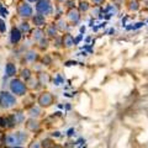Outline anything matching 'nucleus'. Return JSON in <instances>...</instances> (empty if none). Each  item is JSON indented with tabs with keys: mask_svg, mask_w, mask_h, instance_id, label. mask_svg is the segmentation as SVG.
I'll use <instances>...</instances> for the list:
<instances>
[{
	"mask_svg": "<svg viewBox=\"0 0 148 148\" xmlns=\"http://www.w3.org/2000/svg\"><path fill=\"white\" fill-rule=\"evenodd\" d=\"M27 148H42V145H41V142L38 140H34L29 143Z\"/></svg>",
	"mask_w": 148,
	"mask_h": 148,
	"instance_id": "nucleus-27",
	"label": "nucleus"
},
{
	"mask_svg": "<svg viewBox=\"0 0 148 148\" xmlns=\"http://www.w3.org/2000/svg\"><path fill=\"white\" fill-rule=\"evenodd\" d=\"M17 136H18V140H20V145H25V143L29 141V133L25 132V131H17Z\"/></svg>",
	"mask_w": 148,
	"mask_h": 148,
	"instance_id": "nucleus-23",
	"label": "nucleus"
},
{
	"mask_svg": "<svg viewBox=\"0 0 148 148\" xmlns=\"http://www.w3.org/2000/svg\"><path fill=\"white\" fill-rule=\"evenodd\" d=\"M4 145L8 146L9 148L21 146L20 140H18V136H17V132H11V133H8V135L4 136Z\"/></svg>",
	"mask_w": 148,
	"mask_h": 148,
	"instance_id": "nucleus-7",
	"label": "nucleus"
},
{
	"mask_svg": "<svg viewBox=\"0 0 148 148\" xmlns=\"http://www.w3.org/2000/svg\"><path fill=\"white\" fill-rule=\"evenodd\" d=\"M38 45H40V48L42 49V51H43V49H47V47L49 46V40L47 38V37H45L43 40H41V41H40Z\"/></svg>",
	"mask_w": 148,
	"mask_h": 148,
	"instance_id": "nucleus-25",
	"label": "nucleus"
},
{
	"mask_svg": "<svg viewBox=\"0 0 148 148\" xmlns=\"http://www.w3.org/2000/svg\"><path fill=\"white\" fill-rule=\"evenodd\" d=\"M140 8H141V5H140V1H138V0H130V1L127 3V9L131 12L138 11Z\"/></svg>",
	"mask_w": 148,
	"mask_h": 148,
	"instance_id": "nucleus-20",
	"label": "nucleus"
},
{
	"mask_svg": "<svg viewBox=\"0 0 148 148\" xmlns=\"http://www.w3.org/2000/svg\"><path fill=\"white\" fill-rule=\"evenodd\" d=\"M11 148H24L22 146H17V147H11Z\"/></svg>",
	"mask_w": 148,
	"mask_h": 148,
	"instance_id": "nucleus-37",
	"label": "nucleus"
},
{
	"mask_svg": "<svg viewBox=\"0 0 148 148\" xmlns=\"http://www.w3.org/2000/svg\"><path fill=\"white\" fill-rule=\"evenodd\" d=\"M37 59H38V53L35 52V51H29L25 54V62L26 63H35Z\"/></svg>",
	"mask_w": 148,
	"mask_h": 148,
	"instance_id": "nucleus-16",
	"label": "nucleus"
},
{
	"mask_svg": "<svg viewBox=\"0 0 148 148\" xmlns=\"http://www.w3.org/2000/svg\"><path fill=\"white\" fill-rule=\"evenodd\" d=\"M52 148H62V146H58V145H54Z\"/></svg>",
	"mask_w": 148,
	"mask_h": 148,
	"instance_id": "nucleus-36",
	"label": "nucleus"
},
{
	"mask_svg": "<svg viewBox=\"0 0 148 148\" xmlns=\"http://www.w3.org/2000/svg\"><path fill=\"white\" fill-rule=\"evenodd\" d=\"M0 12L3 14L1 16H6V10H4V8H3V6H0Z\"/></svg>",
	"mask_w": 148,
	"mask_h": 148,
	"instance_id": "nucleus-32",
	"label": "nucleus"
},
{
	"mask_svg": "<svg viewBox=\"0 0 148 148\" xmlns=\"http://www.w3.org/2000/svg\"><path fill=\"white\" fill-rule=\"evenodd\" d=\"M8 125H9V122H8V116H1V117H0V128L8 130Z\"/></svg>",
	"mask_w": 148,
	"mask_h": 148,
	"instance_id": "nucleus-28",
	"label": "nucleus"
},
{
	"mask_svg": "<svg viewBox=\"0 0 148 148\" xmlns=\"http://www.w3.org/2000/svg\"><path fill=\"white\" fill-rule=\"evenodd\" d=\"M12 116H14V119H15L17 126H18V125L25 123V114H24V111L17 110V111H15V112L12 114Z\"/></svg>",
	"mask_w": 148,
	"mask_h": 148,
	"instance_id": "nucleus-17",
	"label": "nucleus"
},
{
	"mask_svg": "<svg viewBox=\"0 0 148 148\" xmlns=\"http://www.w3.org/2000/svg\"><path fill=\"white\" fill-rule=\"evenodd\" d=\"M25 126H26V128H27V131H30V132H37V131L40 130V127H41V123H40V121H38L37 119L30 117V119L25 122Z\"/></svg>",
	"mask_w": 148,
	"mask_h": 148,
	"instance_id": "nucleus-8",
	"label": "nucleus"
},
{
	"mask_svg": "<svg viewBox=\"0 0 148 148\" xmlns=\"http://www.w3.org/2000/svg\"><path fill=\"white\" fill-rule=\"evenodd\" d=\"M77 9L79 10L80 14L89 11V9H90V3L86 1V0H82V1H79V5H78Z\"/></svg>",
	"mask_w": 148,
	"mask_h": 148,
	"instance_id": "nucleus-21",
	"label": "nucleus"
},
{
	"mask_svg": "<svg viewBox=\"0 0 148 148\" xmlns=\"http://www.w3.org/2000/svg\"><path fill=\"white\" fill-rule=\"evenodd\" d=\"M16 104H17V99L11 91L3 90L0 92V109L10 110L12 108H15Z\"/></svg>",
	"mask_w": 148,
	"mask_h": 148,
	"instance_id": "nucleus-1",
	"label": "nucleus"
},
{
	"mask_svg": "<svg viewBox=\"0 0 148 148\" xmlns=\"http://www.w3.org/2000/svg\"><path fill=\"white\" fill-rule=\"evenodd\" d=\"M17 15L21 18H25V20L32 18V16H34V9H32V6L29 3L21 1L17 4Z\"/></svg>",
	"mask_w": 148,
	"mask_h": 148,
	"instance_id": "nucleus-4",
	"label": "nucleus"
},
{
	"mask_svg": "<svg viewBox=\"0 0 148 148\" xmlns=\"http://www.w3.org/2000/svg\"><path fill=\"white\" fill-rule=\"evenodd\" d=\"M57 3H59V4H66V1L67 0H56Z\"/></svg>",
	"mask_w": 148,
	"mask_h": 148,
	"instance_id": "nucleus-33",
	"label": "nucleus"
},
{
	"mask_svg": "<svg viewBox=\"0 0 148 148\" xmlns=\"http://www.w3.org/2000/svg\"><path fill=\"white\" fill-rule=\"evenodd\" d=\"M41 145H42V148H52L54 146V143L51 138H45V140L41 142Z\"/></svg>",
	"mask_w": 148,
	"mask_h": 148,
	"instance_id": "nucleus-24",
	"label": "nucleus"
},
{
	"mask_svg": "<svg viewBox=\"0 0 148 148\" xmlns=\"http://www.w3.org/2000/svg\"><path fill=\"white\" fill-rule=\"evenodd\" d=\"M32 77H34V75H32V72L30 71L29 68H22L21 71H20V79L24 80L25 83L29 80V79H31Z\"/></svg>",
	"mask_w": 148,
	"mask_h": 148,
	"instance_id": "nucleus-18",
	"label": "nucleus"
},
{
	"mask_svg": "<svg viewBox=\"0 0 148 148\" xmlns=\"http://www.w3.org/2000/svg\"><path fill=\"white\" fill-rule=\"evenodd\" d=\"M79 1H82V0H79Z\"/></svg>",
	"mask_w": 148,
	"mask_h": 148,
	"instance_id": "nucleus-39",
	"label": "nucleus"
},
{
	"mask_svg": "<svg viewBox=\"0 0 148 148\" xmlns=\"http://www.w3.org/2000/svg\"><path fill=\"white\" fill-rule=\"evenodd\" d=\"M0 32H5V22L0 18Z\"/></svg>",
	"mask_w": 148,
	"mask_h": 148,
	"instance_id": "nucleus-31",
	"label": "nucleus"
},
{
	"mask_svg": "<svg viewBox=\"0 0 148 148\" xmlns=\"http://www.w3.org/2000/svg\"><path fill=\"white\" fill-rule=\"evenodd\" d=\"M22 38V32L18 30V27H12L10 32V41L12 45H17Z\"/></svg>",
	"mask_w": 148,
	"mask_h": 148,
	"instance_id": "nucleus-10",
	"label": "nucleus"
},
{
	"mask_svg": "<svg viewBox=\"0 0 148 148\" xmlns=\"http://www.w3.org/2000/svg\"><path fill=\"white\" fill-rule=\"evenodd\" d=\"M32 37H34V40L36 41L37 43H38L41 40H43L45 37H46L45 30H43V29H40V27H36V29L32 31Z\"/></svg>",
	"mask_w": 148,
	"mask_h": 148,
	"instance_id": "nucleus-14",
	"label": "nucleus"
},
{
	"mask_svg": "<svg viewBox=\"0 0 148 148\" xmlns=\"http://www.w3.org/2000/svg\"><path fill=\"white\" fill-rule=\"evenodd\" d=\"M64 5H66V6L68 8V10H69V9H73V8H75V1H74V0H67Z\"/></svg>",
	"mask_w": 148,
	"mask_h": 148,
	"instance_id": "nucleus-29",
	"label": "nucleus"
},
{
	"mask_svg": "<svg viewBox=\"0 0 148 148\" xmlns=\"http://www.w3.org/2000/svg\"><path fill=\"white\" fill-rule=\"evenodd\" d=\"M80 17H82V14L79 12V10H78L77 8H73V9H69V10H67L66 18H67V22H69L71 25L79 24Z\"/></svg>",
	"mask_w": 148,
	"mask_h": 148,
	"instance_id": "nucleus-6",
	"label": "nucleus"
},
{
	"mask_svg": "<svg viewBox=\"0 0 148 148\" xmlns=\"http://www.w3.org/2000/svg\"><path fill=\"white\" fill-rule=\"evenodd\" d=\"M74 45H75V41H74L73 36L71 34H64L62 36V47L63 48L69 49V48H72Z\"/></svg>",
	"mask_w": 148,
	"mask_h": 148,
	"instance_id": "nucleus-9",
	"label": "nucleus"
},
{
	"mask_svg": "<svg viewBox=\"0 0 148 148\" xmlns=\"http://www.w3.org/2000/svg\"><path fill=\"white\" fill-rule=\"evenodd\" d=\"M56 27H57V30L58 31H64L67 29V22L64 21V18L63 17H58L57 20H56Z\"/></svg>",
	"mask_w": 148,
	"mask_h": 148,
	"instance_id": "nucleus-22",
	"label": "nucleus"
},
{
	"mask_svg": "<svg viewBox=\"0 0 148 148\" xmlns=\"http://www.w3.org/2000/svg\"><path fill=\"white\" fill-rule=\"evenodd\" d=\"M52 136H53V137H59V136H61V135H59V132L57 131V132H54V133H53V135H52Z\"/></svg>",
	"mask_w": 148,
	"mask_h": 148,
	"instance_id": "nucleus-34",
	"label": "nucleus"
},
{
	"mask_svg": "<svg viewBox=\"0 0 148 148\" xmlns=\"http://www.w3.org/2000/svg\"><path fill=\"white\" fill-rule=\"evenodd\" d=\"M32 22H34V25L36 27H40V29H42V27L45 26L46 27V17L40 15V14H36V15L32 16Z\"/></svg>",
	"mask_w": 148,
	"mask_h": 148,
	"instance_id": "nucleus-12",
	"label": "nucleus"
},
{
	"mask_svg": "<svg viewBox=\"0 0 148 148\" xmlns=\"http://www.w3.org/2000/svg\"><path fill=\"white\" fill-rule=\"evenodd\" d=\"M36 78H37V80H38V83L41 85H47L51 82V77H49L48 73H38V75H37Z\"/></svg>",
	"mask_w": 148,
	"mask_h": 148,
	"instance_id": "nucleus-15",
	"label": "nucleus"
},
{
	"mask_svg": "<svg viewBox=\"0 0 148 148\" xmlns=\"http://www.w3.org/2000/svg\"><path fill=\"white\" fill-rule=\"evenodd\" d=\"M90 1H91V4H94V6L99 8V6L103 5V4L106 1V0H90Z\"/></svg>",
	"mask_w": 148,
	"mask_h": 148,
	"instance_id": "nucleus-30",
	"label": "nucleus"
},
{
	"mask_svg": "<svg viewBox=\"0 0 148 148\" xmlns=\"http://www.w3.org/2000/svg\"><path fill=\"white\" fill-rule=\"evenodd\" d=\"M35 8H36V12L45 17L52 15L53 12V5L51 3V0H38L36 3Z\"/></svg>",
	"mask_w": 148,
	"mask_h": 148,
	"instance_id": "nucleus-3",
	"label": "nucleus"
},
{
	"mask_svg": "<svg viewBox=\"0 0 148 148\" xmlns=\"http://www.w3.org/2000/svg\"><path fill=\"white\" fill-rule=\"evenodd\" d=\"M147 8H148V3H147Z\"/></svg>",
	"mask_w": 148,
	"mask_h": 148,
	"instance_id": "nucleus-38",
	"label": "nucleus"
},
{
	"mask_svg": "<svg viewBox=\"0 0 148 148\" xmlns=\"http://www.w3.org/2000/svg\"><path fill=\"white\" fill-rule=\"evenodd\" d=\"M5 73H6V77H9V78L15 77L16 74H17V68H16V66H15L14 63H11V62L6 63V66H5Z\"/></svg>",
	"mask_w": 148,
	"mask_h": 148,
	"instance_id": "nucleus-13",
	"label": "nucleus"
},
{
	"mask_svg": "<svg viewBox=\"0 0 148 148\" xmlns=\"http://www.w3.org/2000/svg\"><path fill=\"white\" fill-rule=\"evenodd\" d=\"M53 103H54V96L52 92H49V91L41 92L38 99H37V104H38L41 109H47L49 106H52Z\"/></svg>",
	"mask_w": 148,
	"mask_h": 148,
	"instance_id": "nucleus-5",
	"label": "nucleus"
},
{
	"mask_svg": "<svg viewBox=\"0 0 148 148\" xmlns=\"http://www.w3.org/2000/svg\"><path fill=\"white\" fill-rule=\"evenodd\" d=\"M9 86H10V91L15 96H24L27 94V90H29L26 86V83L21 80L20 78H12L9 83Z\"/></svg>",
	"mask_w": 148,
	"mask_h": 148,
	"instance_id": "nucleus-2",
	"label": "nucleus"
},
{
	"mask_svg": "<svg viewBox=\"0 0 148 148\" xmlns=\"http://www.w3.org/2000/svg\"><path fill=\"white\" fill-rule=\"evenodd\" d=\"M18 30H20L22 34H26V32H29L30 31V25H29V22H22V24L18 26Z\"/></svg>",
	"mask_w": 148,
	"mask_h": 148,
	"instance_id": "nucleus-26",
	"label": "nucleus"
},
{
	"mask_svg": "<svg viewBox=\"0 0 148 148\" xmlns=\"http://www.w3.org/2000/svg\"><path fill=\"white\" fill-rule=\"evenodd\" d=\"M27 114H29V116L32 117V119H37L41 115V108L40 106H31V108L27 110Z\"/></svg>",
	"mask_w": 148,
	"mask_h": 148,
	"instance_id": "nucleus-19",
	"label": "nucleus"
},
{
	"mask_svg": "<svg viewBox=\"0 0 148 148\" xmlns=\"http://www.w3.org/2000/svg\"><path fill=\"white\" fill-rule=\"evenodd\" d=\"M45 35H47V38H56L58 35V30L54 24L52 25H46L45 29Z\"/></svg>",
	"mask_w": 148,
	"mask_h": 148,
	"instance_id": "nucleus-11",
	"label": "nucleus"
},
{
	"mask_svg": "<svg viewBox=\"0 0 148 148\" xmlns=\"http://www.w3.org/2000/svg\"><path fill=\"white\" fill-rule=\"evenodd\" d=\"M26 3H37L38 1V0H25Z\"/></svg>",
	"mask_w": 148,
	"mask_h": 148,
	"instance_id": "nucleus-35",
	"label": "nucleus"
}]
</instances>
